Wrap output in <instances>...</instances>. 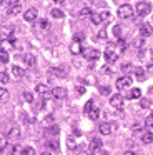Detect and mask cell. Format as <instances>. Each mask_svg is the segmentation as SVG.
<instances>
[{
    "label": "cell",
    "mask_w": 153,
    "mask_h": 155,
    "mask_svg": "<svg viewBox=\"0 0 153 155\" xmlns=\"http://www.w3.org/2000/svg\"><path fill=\"white\" fill-rule=\"evenodd\" d=\"M105 60H106V64H115V62L118 60V48H116V44H106Z\"/></svg>",
    "instance_id": "obj_1"
},
{
    "label": "cell",
    "mask_w": 153,
    "mask_h": 155,
    "mask_svg": "<svg viewBox=\"0 0 153 155\" xmlns=\"http://www.w3.org/2000/svg\"><path fill=\"white\" fill-rule=\"evenodd\" d=\"M118 17L120 18H132L133 17V7L130 4H123L118 7Z\"/></svg>",
    "instance_id": "obj_2"
},
{
    "label": "cell",
    "mask_w": 153,
    "mask_h": 155,
    "mask_svg": "<svg viewBox=\"0 0 153 155\" xmlns=\"http://www.w3.org/2000/svg\"><path fill=\"white\" fill-rule=\"evenodd\" d=\"M150 12H151V5L150 4H146V2H138L136 4V14L140 17H146Z\"/></svg>",
    "instance_id": "obj_3"
},
{
    "label": "cell",
    "mask_w": 153,
    "mask_h": 155,
    "mask_svg": "<svg viewBox=\"0 0 153 155\" xmlns=\"http://www.w3.org/2000/svg\"><path fill=\"white\" fill-rule=\"evenodd\" d=\"M123 100H125V97H123L122 94H115V95L110 97V104H112V107L118 108V110L123 107Z\"/></svg>",
    "instance_id": "obj_4"
},
{
    "label": "cell",
    "mask_w": 153,
    "mask_h": 155,
    "mask_svg": "<svg viewBox=\"0 0 153 155\" xmlns=\"http://www.w3.org/2000/svg\"><path fill=\"white\" fill-rule=\"evenodd\" d=\"M83 57L92 60L93 64H95V60L100 57V52L96 50V48H85V50H83Z\"/></svg>",
    "instance_id": "obj_5"
},
{
    "label": "cell",
    "mask_w": 153,
    "mask_h": 155,
    "mask_svg": "<svg viewBox=\"0 0 153 155\" xmlns=\"http://www.w3.org/2000/svg\"><path fill=\"white\" fill-rule=\"evenodd\" d=\"M20 138V128L18 127H12L8 132V135H7V140L8 142H17Z\"/></svg>",
    "instance_id": "obj_6"
},
{
    "label": "cell",
    "mask_w": 153,
    "mask_h": 155,
    "mask_svg": "<svg viewBox=\"0 0 153 155\" xmlns=\"http://www.w3.org/2000/svg\"><path fill=\"white\" fill-rule=\"evenodd\" d=\"M130 84H132V78L130 77H120L118 80H116V88H118V90H123V88L130 87Z\"/></svg>",
    "instance_id": "obj_7"
},
{
    "label": "cell",
    "mask_w": 153,
    "mask_h": 155,
    "mask_svg": "<svg viewBox=\"0 0 153 155\" xmlns=\"http://www.w3.org/2000/svg\"><path fill=\"white\" fill-rule=\"evenodd\" d=\"M151 34H153L151 25H150V24H142V27H140V35H142V38L150 37Z\"/></svg>",
    "instance_id": "obj_8"
},
{
    "label": "cell",
    "mask_w": 153,
    "mask_h": 155,
    "mask_svg": "<svg viewBox=\"0 0 153 155\" xmlns=\"http://www.w3.org/2000/svg\"><path fill=\"white\" fill-rule=\"evenodd\" d=\"M37 8H28V10L23 14V20L25 22H35V18H37Z\"/></svg>",
    "instance_id": "obj_9"
},
{
    "label": "cell",
    "mask_w": 153,
    "mask_h": 155,
    "mask_svg": "<svg viewBox=\"0 0 153 155\" xmlns=\"http://www.w3.org/2000/svg\"><path fill=\"white\" fill-rule=\"evenodd\" d=\"M52 97L53 98H58V100H60V98H65L67 97V90H65V88H62V87H55L52 90Z\"/></svg>",
    "instance_id": "obj_10"
},
{
    "label": "cell",
    "mask_w": 153,
    "mask_h": 155,
    "mask_svg": "<svg viewBox=\"0 0 153 155\" xmlns=\"http://www.w3.org/2000/svg\"><path fill=\"white\" fill-rule=\"evenodd\" d=\"M20 10H22V5H20V2H12V5L7 8V14H8V15H17Z\"/></svg>",
    "instance_id": "obj_11"
},
{
    "label": "cell",
    "mask_w": 153,
    "mask_h": 155,
    "mask_svg": "<svg viewBox=\"0 0 153 155\" xmlns=\"http://www.w3.org/2000/svg\"><path fill=\"white\" fill-rule=\"evenodd\" d=\"M100 134L102 135H110L113 132V128H112V122H105V124H100Z\"/></svg>",
    "instance_id": "obj_12"
},
{
    "label": "cell",
    "mask_w": 153,
    "mask_h": 155,
    "mask_svg": "<svg viewBox=\"0 0 153 155\" xmlns=\"http://www.w3.org/2000/svg\"><path fill=\"white\" fill-rule=\"evenodd\" d=\"M35 92H37V94H42V95H45V97H50V95H52V92H48V87H47L45 84H37V87H35Z\"/></svg>",
    "instance_id": "obj_13"
},
{
    "label": "cell",
    "mask_w": 153,
    "mask_h": 155,
    "mask_svg": "<svg viewBox=\"0 0 153 155\" xmlns=\"http://www.w3.org/2000/svg\"><path fill=\"white\" fill-rule=\"evenodd\" d=\"M70 52H72L73 55H80V54H83L82 44H78V42H72V44H70Z\"/></svg>",
    "instance_id": "obj_14"
},
{
    "label": "cell",
    "mask_w": 153,
    "mask_h": 155,
    "mask_svg": "<svg viewBox=\"0 0 153 155\" xmlns=\"http://www.w3.org/2000/svg\"><path fill=\"white\" fill-rule=\"evenodd\" d=\"M102 148V138H93L92 142H90V150H92V153H95L96 150H100Z\"/></svg>",
    "instance_id": "obj_15"
},
{
    "label": "cell",
    "mask_w": 153,
    "mask_h": 155,
    "mask_svg": "<svg viewBox=\"0 0 153 155\" xmlns=\"http://www.w3.org/2000/svg\"><path fill=\"white\" fill-rule=\"evenodd\" d=\"M48 74L53 75V77H58V78H65L67 77V70H63V68H50Z\"/></svg>",
    "instance_id": "obj_16"
},
{
    "label": "cell",
    "mask_w": 153,
    "mask_h": 155,
    "mask_svg": "<svg viewBox=\"0 0 153 155\" xmlns=\"http://www.w3.org/2000/svg\"><path fill=\"white\" fill-rule=\"evenodd\" d=\"M133 75H135L138 80H145V68H142V67H135L133 68Z\"/></svg>",
    "instance_id": "obj_17"
},
{
    "label": "cell",
    "mask_w": 153,
    "mask_h": 155,
    "mask_svg": "<svg viewBox=\"0 0 153 155\" xmlns=\"http://www.w3.org/2000/svg\"><path fill=\"white\" fill-rule=\"evenodd\" d=\"M23 62H25V65L27 67H35V64H37V58L33 57V55H25V57H23Z\"/></svg>",
    "instance_id": "obj_18"
},
{
    "label": "cell",
    "mask_w": 153,
    "mask_h": 155,
    "mask_svg": "<svg viewBox=\"0 0 153 155\" xmlns=\"http://www.w3.org/2000/svg\"><path fill=\"white\" fill-rule=\"evenodd\" d=\"M12 74H13V77H15V78H22L23 75H25V70H23L22 67H17V65H13Z\"/></svg>",
    "instance_id": "obj_19"
},
{
    "label": "cell",
    "mask_w": 153,
    "mask_h": 155,
    "mask_svg": "<svg viewBox=\"0 0 153 155\" xmlns=\"http://www.w3.org/2000/svg\"><path fill=\"white\" fill-rule=\"evenodd\" d=\"M8 97H10L8 90L3 88V87H0V104H5V102L8 100Z\"/></svg>",
    "instance_id": "obj_20"
},
{
    "label": "cell",
    "mask_w": 153,
    "mask_h": 155,
    "mask_svg": "<svg viewBox=\"0 0 153 155\" xmlns=\"http://www.w3.org/2000/svg\"><path fill=\"white\" fill-rule=\"evenodd\" d=\"M88 17H93L92 8H88V7L82 8V10H80V18H88Z\"/></svg>",
    "instance_id": "obj_21"
},
{
    "label": "cell",
    "mask_w": 153,
    "mask_h": 155,
    "mask_svg": "<svg viewBox=\"0 0 153 155\" xmlns=\"http://www.w3.org/2000/svg\"><path fill=\"white\" fill-rule=\"evenodd\" d=\"M140 95H142V90H140V88H133V90L130 92L128 95H126V98L133 100V98H140Z\"/></svg>",
    "instance_id": "obj_22"
},
{
    "label": "cell",
    "mask_w": 153,
    "mask_h": 155,
    "mask_svg": "<svg viewBox=\"0 0 153 155\" xmlns=\"http://www.w3.org/2000/svg\"><path fill=\"white\" fill-rule=\"evenodd\" d=\"M142 142H143V143H151V142H153V134H150V132L142 134Z\"/></svg>",
    "instance_id": "obj_23"
},
{
    "label": "cell",
    "mask_w": 153,
    "mask_h": 155,
    "mask_svg": "<svg viewBox=\"0 0 153 155\" xmlns=\"http://www.w3.org/2000/svg\"><path fill=\"white\" fill-rule=\"evenodd\" d=\"M126 47H128V44H126V40H123V38H120V40L116 42V48H118V52H125Z\"/></svg>",
    "instance_id": "obj_24"
},
{
    "label": "cell",
    "mask_w": 153,
    "mask_h": 155,
    "mask_svg": "<svg viewBox=\"0 0 153 155\" xmlns=\"http://www.w3.org/2000/svg\"><path fill=\"white\" fill-rule=\"evenodd\" d=\"M8 37H10V34H8V28H0V42H3V40H8Z\"/></svg>",
    "instance_id": "obj_25"
},
{
    "label": "cell",
    "mask_w": 153,
    "mask_h": 155,
    "mask_svg": "<svg viewBox=\"0 0 153 155\" xmlns=\"http://www.w3.org/2000/svg\"><path fill=\"white\" fill-rule=\"evenodd\" d=\"M67 148H68V150H76V143H75V140H73V137L67 138Z\"/></svg>",
    "instance_id": "obj_26"
},
{
    "label": "cell",
    "mask_w": 153,
    "mask_h": 155,
    "mask_svg": "<svg viewBox=\"0 0 153 155\" xmlns=\"http://www.w3.org/2000/svg\"><path fill=\"white\" fill-rule=\"evenodd\" d=\"M50 15H52L53 18H63V12L60 10V8H52V12H50Z\"/></svg>",
    "instance_id": "obj_27"
},
{
    "label": "cell",
    "mask_w": 153,
    "mask_h": 155,
    "mask_svg": "<svg viewBox=\"0 0 153 155\" xmlns=\"http://www.w3.org/2000/svg\"><path fill=\"white\" fill-rule=\"evenodd\" d=\"M0 62H2V64H7V62H8V54H7V50H3V48H0Z\"/></svg>",
    "instance_id": "obj_28"
},
{
    "label": "cell",
    "mask_w": 153,
    "mask_h": 155,
    "mask_svg": "<svg viewBox=\"0 0 153 155\" xmlns=\"http://www.w3.org/2000/svg\"><path fill=\"white\" fill-rule=\"evenodd\" d=\"M37 28H40V30H48L50 28V22L48 20H40V24H38V27Z\"/></svg>",
    "instance_id": "obj_29"
},
{
    "label": "cell",
    "mask_w": 153,
    "mask_h": 155,
    "mask_svg": "<svg viewBox=\"0 0 153 155\" xmlns=\"http://www.w3.org/2000/svg\"><path fill=\"white\" fill-rule=\"evenodd\" d=\"M22 155H35V148L33 147H23L22 148Z\"/></svg>",
    "instance_id": "obj_30"
},
{
    "label": "cell",
    "mask_w": 153,
    "mask_h": 155,
    "mask_svg": "<svg viewBox=\"0 0 153 155\" xmlns=\"http://www.w3.org/2000/svg\"><path fill=\"white\" fill-rule=\"evenodd\" d=\"M47 147H48V148H53V152H55V150H58V140L55 138V140L47 142Z\"/></svg>",
    "instance_id": "obj_31"
},
{
    "label": "cell",
    "mask_w": 153,
    "mask_h": 155,
    "mask_svg": "<svg viewBox=\"0 0 153 155\" xmlns=\"http://www.w3.org/2000/svg\"><path fill=\"white\" fill-rule=\"evenodd\" d=\"M98 115H100V112L96 110V108H93L92 112H88V118H90V120H96V118H98Z\"/></svg>",
    "instance_id": "obj_32"
},
{
    "label": "cell",
    "mask_w": 153,
    "mask_h": 155,
    "mask_svg": "<svg viewBox=\"0 0 153 155\" xmlns=\"http://www.w3.org/2000/svg\"><path fill=\"white\" fill-rule=\"evenodd\" d=\"M122 30H123V28L120 27V25H115V27H113V35L118 37V38H122Z\"/></svg>",
    "instance_id": "obj_33"
},
{
    "label": "cell",
    "mask_w": 153,
    "mask_h": 155,
    "mask_svg": "<svg viewBox=\"0 0 153 155\" xmlns=\"http://www.w3.org/2000/svg\"><path fill=\"white\" fill-rule=\"evenodd\" d=\"M110 92L112 90H110L108 85H100V94L102 95H110Z\"/></svg>",
    "instance_id": "obj_34"
},
{
    "label": "cell",
    "mask_w": 153,
    "mask_h": 155,
    "mask_svg": "<svg viewBox=\"0 0 153 155\" xmlns=\"http://www.w3.org/2000/svg\"><path fill=\"white\" fill-rule=\"evenodd\" d=\"M100 15H102V20H103V22H110V18H112V14H110L108 10L102 12V14H100Z\"/></svg>",
    "instance_id": "obj_35"
},
{
    "label": "cell",
    "mask_w": 153,
    "mask_h": 155,
    "mask_svg": "<svg viewBox=\"0 0 153 155\" xmlns=\"http://www.w3.org/2000/svg\"><path fill=\"white\" fill-rule=\"evenodd\" d=\"M150 104H151L150 98H142V100H140V107H142V108H148Z\"/></svg>",
    "instance_id": "obj_36"
},
{
    "label": "cell",
    "mask_w": 153,
    "mask_h": 155,
    "mask_svg": "<svg viewBox=\"0 0 153 155\" xmlns=\"http://www.w3.org/2000/svg\"><path fill=\"white\" fill-rule=\"evenodd\" d=\"M92 22H93V25H98V24H102V15H96V14H93V17H92Z\"/></svg>",
    "instance_id": "obj_37"
},
{
    "label": "cell",
    "mask_w": 153,
    "mask_h": 155,
    "mask_svg": "<svg viewBox=\"0 0 153 155\" xmlns=\"http://www.w3.org/2000/svg\"><path fill=\"white\" fill-rule=\"evenodd\" d=\"M23 100H25V102H30V104H32V102H33V95L30 94V92H25V94H23Z\"/></svg>",
    "instance_id": "obj_38"
},
{
    "label": "cell",
    "mask_w": 153,
    "mask_h": 155,
    "mask_svg": "<svg viewBox=\"0 0 153 155\" xmlns=\"http://www.w3.org/2000/svg\"><path fill=\"white\" fill-rule=\"evenodd\" d=\"M8 82V75L5 72H0V84H7Z\"/></svg>",
    "instance_id": "obj_39"
},
{
    "label": "cell",
    "mask_w": 153,
    "mask_h": 155,
    "mask_svg": "<svg viewBox=\"0 0 153 155\" xmlns=\"http://www.w3.org/2000/svg\"><path fill=\"white\" fill-rule=\"evenodd\" d=\"M92 107H93V100H88L85 104V112L88 114V112H92Z\"/></svg>",
    "instance_id": "obj_40"
},
{
    "label": "cell",
    "mask_w": 153,
    "mask_h": 155,
    "mask_svg": "<svg viewBox=\"0 0 153 155\" xmlns=\"http://www.w3.org/2000/svg\"><path fill=\"white\" fill-rule=\"evenodd\" d=\"M145 127H150V128L153 127V117H151V115H150V117L145 120Z\"/></svg>",
    "instance_id": "obj_41"
},
{
    "label": "cell",
    "mask_w": 153,
    "mask_h": 155,
    "mask_svg": "<svg viewBox=\"0 0 153 155\" xmlns=\"http://www.w3.org/2000/svg\"><path fill=\"white\" fill-rule=\"evenodd\" d=\"M75 90H76V94H80V95H83V94H85V87H83V85H76V87H75Z\"/></svg>",
    "instance_id": "obj_42"
},
{
    "label": "cell",
    "mask_w": 153,
    "mask_h": 155,
    "mask_svg": "<svg viewBox=\"0 0 153 155\" xmlns=\"http://www.w3.org/2000/svg\"><path fill=\"white\" fill-rule=\"evenodd\" d=\"M82 40H83V35H82V34H75V37H73V42H78V44H80Z\"/></svg>",
    "instance_id": "obj_43"
},
{
    "label": "cell",
    "mask_w": 153,
    "mask_h": 155,
    "mask_svg": "<svg viewBox=\"0 0 153 155\" xmlns=\"http://www.w3.org/2000/svg\"><path fill=\"white\" fill-rule=\"evenodd\" d=\"M102 70H103V74H106V75H110V74H112V72H113V70H112V68H110V67H108V65H105V67H103V68H102Z\"/></svg>",
    "instance_id": "obj_44"
},
{
    "label": "cell",
    "mask_w": 153,
    "mask_h": 155,
    "mask_svg": "<svg viewBox=\"0 0 153 155\" xmlns=\"http://www.w3.org/2000/svg\"><path fill=\"white\" fill-rule=\"evenodd\" d=\"M98 38H106V30H100L98 32Z\"/></svg>",
    "instance_id": "obj_45"
},
{
    "label": "cell",
    "mask_w": 153,
    "mask_h": 155,
    "mask_svg": "<svg viewBox=\"0 0 153 155\" xmlns=\"http://www.w3.org/2000/svg\"><path fill=\"white\" fill-rule=\"evenodd\" d=\"M130 67H132V65H130V64H123V65H122V68H123V72H130V70H128V68H130Z\"/></svg>",
    "instance_id": "obj_46"
},
{
    "label": "cell",
    "mask_w": 153,
    "mask_h": 155,
    "mask_svg": "<svg viewBox=\"0 0 153 155\" xmlns=\"http://www.w3.org/2000/svg\"><path fill=\"white\" fill-rule=\"evenodd\" d=\"M18 152H20V147H18V145H15V147H13V150H12V155H17Z\"/></svg>",
    "instance_id": "obj_47"
},
{
    "label": "cell",
    "mask_w": 153,
    "mask_h": 155,
    "mask_svg": "<svg viewBox=\"0 0 153 155\" xmlns=\"http://www.w3.org/2000/svg\"><path fill=\"white\" fill-rule=\"evenodd\" d=\"M112 128H113V132H115L116 128H118V125H116V122H112Z\"/></svg>",
    "instance_id": "obj_48"
},
{
    "label": "cell",
    "mask_w": 153,
    "mask_h": 155,
    "mask_svg": "<svg viewBox=\"0 0 153 155\" xmlns=\"http://www.w3.org/2000/svg\"><path fill=\"white\" fill-rule=\"evenodd\" d=\"M5 152H7V148H0V155H5Z\"/></svg>",
    "instance_id": "obj_49"
},
{
    "label": "cell",
    "mask_w": 153,
    "mask_h": 155,
    "mask_svg": "<svg viewBox=\"0 0 153 155\" xmlns=\"http://www.w3.org/2000/svg\"><path fill=\"white\" fill-rule=\"evenodd\" d=\"M123 155H135V153H133V152H130V150H126V152H125V153H123Z\"/></svg>",
    "instance_id": "obj_50"
},
{
    "label": "cell",
    "mask_w": 153,
    "mask_h": 155,
    "mask_svg": "<svg viewBox=\"0 0 153 155\" xmlns=\"http://www.w3.org/2000/svg\"><path fill=\"white\" fill-rule=\"evenodd\" d=\"M148 70H151V72H153V64H150V65H148Z\"/></svg>",
    "instance_id": "obj_51"
},
{
    "label": "cell",
    "mask_w": 153,
    "mask_h": 155,
    "mask_svg": "<svg viewBox=\"0 0 153 155\" xmlns=\"http://www.w3.org/2000/svg\"><path fill=\"white\" fill-rule=\"evenodd\" d=\"M42 155H53V153H50V152H43Z\"/></svg>",
    "instance_id": "obj_52"
},
{
    "label": "cell",
    "mask_w": 153,
    "mask_h": 155,
    "mask_svg": "<svg viewBox=\"0 0 153 155\" xmlns=\"http://www.w3.org/2000/svg\"><path fill=\"white\" fill-rule=\"evenodd\" d=\"M148 92H150V94H153V87H150V90H148Z\"/></svg>",
    "instance_id": "obj_53"
},
{
    "label": "cell",
    "mask_w": 153,
    "mask_h": 155,
    "mask_svg": "<svg viewBox=\"0 0 153 155\" xmlns=\"http://www.w3.org/2000/svg\"><path fill=\"white\" fill-rule=\"evenodd\" d=\"M78 155H86V153H85V152H80V153H78Z\"/></svg>",
    "instance_id": "obj_54"
},
{
    "label": "cell",
    "mask_w": 153,
    "mask_h": 155,
    "mask_svg": "<svg viewBox=\"0 0 153 155\" xmlns=\"http://www.w3.org/2000/svg\"><path fill=\"white\" fill-rule=\"evenodd\" d=\"M103 155H110V153H108V152H103Z\"/></svg>",
    "instance_id": "obj_55"
},
{
    "label": "cell",
    "mask_w": 153,
    "mask_h": 155,
    "mask_svg": "<svg viewBox=\"0 0 153 155\" xmlns=\"http://www.w3.org/2000/svg\"><path fill=\"white\" fill-rule=\"evenodd\" d=\"M151 117H153V112H151Z\"/></svg>",
    "instance_id": "obj_56"
},
{
    "label": "cell",
    "mask_w": 153,
    "mask_h": 155,
    "mask_svg": "<svg viewBox=\"0 0 153 155\" xmlns=\"http://www.w3.org/2000/svg\"><path fill=\"white\" fill-rule=\"evenodd\" d=\"M90 155H95V153H90Z\"/></svg>",
    "instance_id": "obj_57"
},
{
    "label": "cell",
    "mask_w": 153,
    "mask_h": 155,
    "mask_svg": "<svg viewBox=\"0 0 153 155\" xmlns=\"http://www.w3.org/2000/svg\"><path fill=\"white\" fill-rule=\"evenodd\" d=\"M151 55H153V50H151Z\"/></svg>",
    "instance_id": "obj_58"
}]
</instances>
